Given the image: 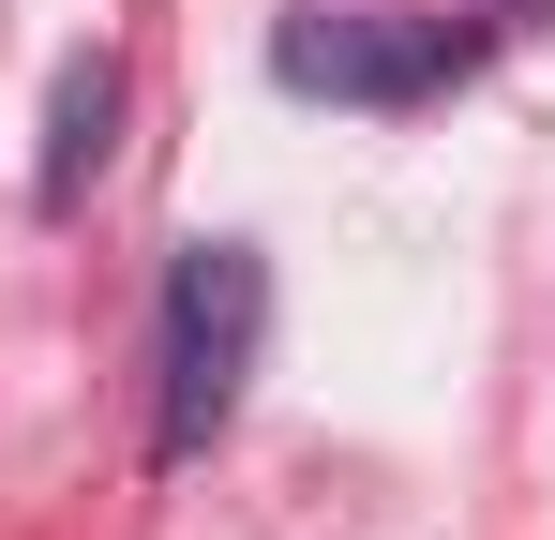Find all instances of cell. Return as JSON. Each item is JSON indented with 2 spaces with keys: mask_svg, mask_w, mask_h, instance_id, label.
<instances>
[{
  "mask_svg": "<svg viewBox=\"0 0 555 540\" xmlns=\"http://www.w3.org/2000/svg\"><path fill=\"white\" fill-rule=\"evenodd\" d=\"M480 61V30L465 15H300L271 46L285 90H331V105H421V90H451Z\"/></svg>",
  "mask_w": 555,
  "mask_h": 540,
  "instance_id": "2",
  "label": "cell"
},
{
  "mask_svg": "<svg viewBox=\"0 0 555 540\" xmlns=\"http://www.w3.org/2000/svg\"><path fill=\"white\" fill-rule=\"evenodd\" d=\"M256 346H271V256L256 241H195L166 270V331H151V465H195L241 421Z\"/></svg>",
  "mask_w": 555,
  "mask_h": 540,
  "instance_id": "1",
  "label": "cell"
},
{
  "mask_svg": "<svg viewBox=\"0 0 555 540\" xmlns=\"http://www.w3.org/2000/svg\"><path fill=\"white\" fill-rule=\"evenodd\" d=\"M105 120H120V61H61V90H46V210H76L91 195V166H105Z\"/></svg>",
  "mask_w": 555,
  "mask_h": 540,
  "instance_id": "3",
  "label": "cell"
}]
</instances>
